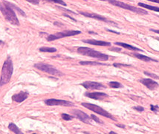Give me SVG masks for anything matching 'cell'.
Returning a JSON list of instances; mask_svg holds the SVG:
<instances>
[{
	"label": "cell",
	"mask_w": 159,
	"mask_h": 134,
	"mask_svg": "<svg viewBox=\"0 0 159 134\" xmlns=\"http://www.w3.org/2000/svg\"><path fill=\"white\" fill-rule=\"evenodd\" d=\"M0 11L5 19L8 21L10 23L14 25H19V19L16 16L14 8L10 5V2H5V1L0 2Z\"/></svg>",
	"instance_id": "obj_1"
},
{
	"label": "cell",
	"mask_w": 159,
	"mask_h": 134,
	"mask_svg": "<svg viewBox=\"0 0 159 134\" xmlns=\"http://www.w3.org/2000/svg\"><path fill=\"white\" fill-rule=\"evenodd\" d=\"M13 72H14L13 62L11 57L8 56L7 60L4 62L3 66H2V75L0 78V87H2L9 82L13 75Z\"/></svg>",
	"instance_id": "obj_2"
},
{
	"label": "cell",
	"mask_w": 159,
	"mask_h": 134,
	"mask_svg": "<svg viewBox=\"0 0 159 134\" xmlns=\"http://www.w3.org/2000/svg\"><path fill=\"white\" fill-rule=\"evenodd\" d=\"M77 52L82 55L89 56V57H94V58L99 59L100 60H109V55L106 54H103L100 52L92 49L88 47H79L77 49Z\"/></svg>",
	"instance_id": "obj_3"
},
{
	"label": "cell",
	"mask_w": 159,
	"mask_h": 134,
	"mask_svg": "<svg viewBox=\"0 0 159 134\" xmlns=\"http://www.w3.org/2000/svg\"><path fill=\"white\" fill-rule=\"evenodd\" d=\"M101 1H107L109 3H110L111 5H113L114 6H117V7H119V8H123V9L128 10V11L136 13V14H141V15L148 14V13H147V11H145V10L137 8V7L132 6V5H128V4H126V3H124V2H120V1H117V0H101Z\"/></svg>",
	"instance_id": "obj_4"
},
{
	"label": "cell",
	"mask_w": 159,
	"mask_h": 134,
	"mask_svg": "<svg viewBox=\"0 0 159 134\" xmlns=\"http://www.w3.org/2000/svg\"><path fill=\"white\" fill-rule=\"evenodd\" d=\"M81 105L83 106V107H86V109L89 110L91 111H93L95 113L99 114V115H102V116L103 117H106V118H110V119L113 120V121H116L115 117L113 116L112 114L109 113L107 112L106 110H105L103 109L102 107L96 105V104H91V103H82Z\"/></svg>",
	"instance_id": "obj_5"
},
{
	"label": "cell",
	"mask_w": 159,
	"mask_h": 134,
	"mask_svg": "<svg viewBox=\"0 0 159 134\" xmlns=\"http://www.w3.org/2000/svg\"><path fill=\"white\" fill-rule=\"evenodd\" d=\"M36 69L37 70H40V71L44 72H46L48 74L52 75H55V76H62L63 75V73L61 72L60 71H59L58 70H57L56 68H54L53 66L49 64H45V63H36L34 66Z\"/></svg>",
	"instance_id": "obj_6"
},
{
	"label": "cell",
	"mask_w": 159,
	"mask_h": 134,
	"mask_svg": "<svg viewBox=\"0 0 159 134\" xmlns=\"http://www.w3.org/2000/svg\"><path fill=\"white\" fill-rule=\"evenodd\" d=\"M81 34L80 31L77 30H66L61 32H57L54 34H51L47 37V40L48 41H54L56 39H61V38L75 36V35Z\"/></svg>",
	"instance_id": "obj_7"
},
{
	"label": "cell",
	"mask_w": 159,
	"mask_h": 134,
	"mask_svg": "<svg viewBox=\"0 0 159 134\" xmlns=\"http://www.w3.org/2000/svg\"><path fill=\"white\" fill-rule=\"evenodd\" d=\"M72 113L73 114L75 118H77V119H79L80 121H81L82 122L86 124H91V121H92V118L89 117L86 113H84L83 111L80 110H72Z\"/></svg>",
	"instance_id": "obj_8"
},
{
	"label": "cell",
	"mask_w": 159,
	"mask_h": 134,
	"mask_svg": "<svg viewBox=\"0 0 159 134\" xmlns=\"http://www.w3.org/2000/svg\"><path fill=\"white\" fill-rule=\"evenodd\" d=\"M79 13L81 15H83V16H86V17H89V18H92V19H97V20H100L102 21V22H107V23H112V24H114L115 26H117V25H116L115 22H114L112 20H109V19H108L107 18L104 17V16H100V15L97 14H95V13H89V12H83V11H79Z\"/></svg>",
	"instance_id": "obj_9"
},
{
	"label": "cell",
	"mask_w": 159,
	"mask_h": 134,
	"mask_svg": "<svg viewBox=\"0 0 159 134\" xmlns=\"http://www.w3.org/2000/svg\"><path fill=\"white\" fill-rule=\"evenodd\" d=\"M45 104L48 106H63V107H74V104L71 101L59 99L45 100Z\"/></svg>",
	"instance_id": "obj_10"
},
{
	"label": "cell",
	"mask_w": 159,
	"mask_h": 134,
	"mask_svg": "<svg viewBox=\"0 0 159 134\" xmlns=\"http://www.w3.org/2000/svg\"><path fill=\"white\" fill-rule=\"evenodd\" d=\"M81 85L86 90H100L106 88V86L102 84L101 83L95 82V81H86L82 83Z\"/></svg>",
	"instance_id": "obj_11"
},
{
	"label": "cell",
	"mask_w": 159,
	"mask_h": 134,
	"mask_svg": "<svg viewBox=\"0 0 159 134\" xmlns=\"http://www.w3.org/2000/svg\"><path fill=\"white\" fill-rule=\"evenodd\" d=\"M140 82L143 85L147 87V88L150 90H154L159 87V84H158L156 81H155V80H153V79H150V78L140 79Z\"/></svg>",
	"instance_id": "obj_12"
},
{
	"label": "cell",
	"mask_w": 159,
	"mask_h": 134,
	"mask_svg": "<svg viewBox=\"0 0 159 134\" xmlns=\"http://www.w3.org/2000/svg\"><path fill=\"white\" fill-rule=\"evenodd\" d=\"M86 97L95 100H103L107 98L108 95L101 92H85L84 94Z\"/></svg>",
	"instance_id": "obj_13"
},
{
	"label": "cell",
	"mask_w": 159,
	"mask_h": 134,
	"mask_svg": "<svg viewBox=\"0 0 159 134\" xmlns=\"http://www.w3.org/2000/svg\"><path fill=\"white\" fill-rule=\"evenodd\" d=\"M28 97V93L27 92L21 91L18 94H15L12 96V100L17 103H21L26 100Z\"/></svg>",
	"instance_id": "obj_14"
},
{
	"label": "cell",
	"mask_w": 159,
	"mask_h": 134,
	"mask_svg": "<svg viewBox=\"0 0 159 134\" xmlns=\"http://www.w3.org/2000/svg\"><path fill=\"white\" fill-rule=\"evenodd\" d=\"M83 42L85 43H88V44L98 46H110L111 45H112L109 42L102 41V40H96V39H85V40H83Z\"/></svg>",
	"instance_id": "obj_15"
},
{
	"label": "cell",
	"mask_w": 159,
	"mask_h": 134,
	"mask_svg": "<svg viewBox=\"0 0 159 134\" xmlns=\"http://www.w3.org/2000/svg\"><path fill=\"white\" fill-rule=\"evenodd\" d=\"M115 44L117 45V46H121V47H123V48H125V49H129V50L134 51V52H144L142 49H139V48H137V47H135V46H131V45H129V44H127V43H121V42H115Z\"/></svg>",
	"instance_id": "obj_16"
},
{
	"label": "cell",
	"mask_w": 159,
	"mask_h": 134,
	"mask_svg": "<svg viewBox=\"0 0 159 134\" xmlns=\"http://www.w3.org/2000/svg\"><path fill=\"white\" fill-rule=\"evenodd\" d=\"M28 2H31L32 4H34V5H38L39 3V1L41 0H26ZM44 1H47V2H54V3H57V4H59V5H62L63 6H66V3L65 2H63L62 0H44Z\"/></svg>",
	"instance_id": "obj_17"
},
{
	"label": "cell",
	"mask_w": 159,
	"mask_h": 134,
	"mask_svg": "<svg viewBox=\"0 0 159 134\" xmlns=\"http://www.w3.org/2000/svg\"><path fill=\"white\" fill-rule=\"evenodd\" d=\"M134 56L135 57H137L138 59H139V60H143V61H145V62L153 61V62H156V63H157V62H158L157 60H155V59L151 58V57H147V56L144 55V54H141L134 53Z\"/></svg>",
	"instance_id": "obj_18"
},
{
	"label": "cell",
	"mask_w": 159,
	"mask_h": 134,
	"mask_svg": "<svg viewBox=\"0 0 159 134\" xmlns=\"http://www.w3.org/2000/svg\"><path fill=\"white\" fill-rule=\"evenodd\" d=\"M80 64L82 66H108L107 64L95 61H80Z\"/></svg>",
	"instance_id": "obj_19"
},
{
	"label": "cell",
	"mask_w": 159,
	"mask_h": 134,
	"mask_svg": "<svg viewBox=\"0 0 159 134\" xmlns=\"http://www.w3.org/2000/svg\"><path fill=\"white\" fill-rule=\"evenodd\" d=\"M138 6L142 7V8H147V9L151 10V11H156V12H159V8L158 7H155V6H152V5H147V4L142 3V2H138Z\"/></svg>",
	"instance_id": "obj_20"
},
{
	"label": "cell",
	"mask_w": 159,
	"mask_h": 134,
	"mask_svg": "<svg viewBox=\"0 0 159 134\" xmlns=\"http://www.w3.org/2000/svg\"><path fill=\"white\" fill-rule=\"evenodd\" d=\"M8 129H9L11 131H12L13 133H14L22 134V132H21L20 129H19V128L14 123H11L9 125H8Z\"/></svg>",
	"instance_id": "obj_21"
},
{
	"label": "cell",
	"mask_w": 159,
	"mask_h": 134,
	"mask_svg": "<svg viewBox=\"0 0 159 134\" xmlns=\"http://www.w3.org/2000/svg\"><path fill=\"white\" fill-rule=\"evenodd\" d=\"M39 52H49V53H54L57 52V49L53 47H41L39 49Z\"/></svg>",
	"instance_id": "obj_22"
},
{
	"label": "cell",
	"mask_w": 159,
	"mask_h": 134,
	"mask_svg": "<svg viewBox=\"0 0 159 134\" xmlns=\"http://www.w3.org/2000/svg\"><path fill=\"white\" fill-rule=\"evenodd\" d=\"M109 87L114 89H118V88H122V87H123V85H122L120 83L117 82V81H111V82L109 84Z\"/></svg>",
	"instance_id": "obj_23"
},
{
	"label": "cell",
	"mask_w": 159,
	"mask_h": 134,
	"mask_svg": "<svg viewBox=\"0 0 159 134\" xmlns=\"http://www.w3.org/2000/svg\"><path fill=\"white\" fill-rule=\"evenodd\" d=\"M61 116H62V118L65 121H70V120H72L74 116H72V115H69L67 113H62L61 114Z\"/></svg>",
	"instance_id": "obj_24"
},
{
	"label": "cell",
	"mask_w": 159,
	"mask_h": 134,
	"mask_svg": "<svg viewBox=\"0 0 159 134\" xmlns=\"http://www.w3.org/2000/svg\"><path fill=\"white\" fill-rule=\"evenodd\" d=\"M144 75H146L147 76H149V77H153V78L154 79H159V76H158L157 75L155 74H153V73H150V72H144Z\"/></svg>",
	"instance_id": "obj_25"
},
{
	"label": "cell",
	"mask_w": 159,
	"mask_h": 134,
	"mask_svg": "<svg viewBox=\"0 0 159 134\" xmlns=\"http://www.w3.org/2000/svg\"><path fill=\"white\" fill-rule=\"evenodd\" d=\"M91 118H92V119L93 120V121H95V122H97V123H98V124H103V122H102V121H100V120L99 119V118H97V117L96 116V115H93V114H92V115H91Z\"/></svg>",
	"instance_id": "obj_26"
},
{
	"label": "cell",
	"mask_w": 159,
	"mask_h": 134,
	"mask_svg": "<svg viewBox=\"0 0 159 134\" xmlns=\"http://www.w3.org/2000/svg\"><path fill=\"white\" fill-rule=\"evenodd\" d=\"M150 110H151L152 111H153V112H157L158 110H159V107L158 106H154V105H150Z\"/></svg>",
	"instance_id": "obj_27"
},
{
	"label": "cell",
	"mask_w": 159,
	"mask_h": 134,
	"mask_svg": "<svg viewBox=\"0 0 159 134\" xmlns=\"http://www.w3.org/2000/svg\"><path fill=\"white\" fill-rule=\"evenodd\" d=\"M133 109L135 110L138 111V112H143L144 110V108L143 107H140V106H138V107H134Z\"/></svg>",
	"instance_id": "obj_28"
},
{
	"label": "cell",
	"mask_w": 159,
	"mask_h": 134,
	"mask_svg": "<svg viewBox=\"0 0 159 134\" xmlns=\"http://www.w3.org/2000/svg\"><path fill=\"white\" fill-rule=\"evenodd\" d=\"M113 66L115 67H121V66H130L131 65H128V64H122V63H114Z\"/></svg>",
	"instance_id": "obj_29"
},
{
	"label": "cell",
	"mask_w": 159,
	"mask_h": 134,
	"mask_svg": "<svg viewBox=\"0 0 159 134\" xmlns=\"http://www.w3.org/2000/svg\"><path fill=\"white\" fill-rule=\"evenodd\" d=\"M63 16H66V17H69V19H72V20H73V21H74V22H77V20L75 19H74V18H72V16H69V15H68V14H63Z\"/></svg>",
	"instance_id": "obj_30"
},
{
	"label": "cell",
	"mask_w": 159,
	"mask_h": 134,
	"mask_svg": "<svg viewBox=\"0 0 159 134\" xmlns=\"http://www.w3.org/2000/svg\"><path fill=\"white\" fill-rule=\"evenodd\" d=\"M149 2H155V3H158L159 4V0H147Z\"/></svg>",
	"instance_id": "obj_31"
},
{
	"label": "cell",
	"mask_w": 159,
	"mask_h": 134,
	"mask_svg": "<svg viewBox=\"0 0 159 134\" xmlns=\"http://www.w3.org/2000/svg\"><path fill=\"white\" fill-rule=\"evenodd\" d=\"M106 31H108V32H112V33H115V34H120V33H119V32H115V31H112V30H109V29H106Z\"/></svg>",
	"instance_id": "obj_32"
},
{
	"label": "cell",
	"mask_w": 159,
	"mask_h": 134,
	"mask_svg": "<svg viewBox=\"0 0 159 134\" xmlns=\"http://www.w3.org/2000/svg\"><path fill=\"white\" fill-rule=\"evenodd\" d=\"M110 50L115 51V52H120V51L121 50V49H120V48H118V49H110Z\"/></svg>",
	"instance_id": "obj_33"
},
{
	"label": "cell",
	"mask_w": 159,
	"mask_h": 134,
	"mask_svg": "<svg viewBox=\"0 0 159 134\" xmlns=\"http://www.w3.org/2000/svg\"><path fill=\"white\" fill-rule=\"evenodd\" d=\"M150 31L153 32H154V33H156V34H159V30H155V29H150Z\"/></svg>",
	"instance_id": "obj_34"
},
{
	"label": "cell",
	"mask_w": 159,
	"mask_h": 134,
	"mask_svg": "<svg viewBox=\"0 0 159 134\" xmlns=\"http://www.w3.org/2000/svg\"><path fill=\"white\" fill-rule=\"evenodd\" d=\"M116 126L120 128H125V125H116Z\"/></svg>",
	"instance_id": "obj_35"
},
{
	"label": "cell",
	"mask_w": 159,
	"mask_h": 134,
	"mask_svg": "<svg viewBox=\"0 0 159 134\" xmlns=\"http://www.w3.org/2000/svg\"><path fill=\"white\" fill-rule=\"evenodd\" d=\"M109 134H117L115 132H113V131H111V132L109 133Z\"/></svg>",
	"instance_id": "obj_36"
},
{
	"label": "cell",
	"mask_w": 159,
	"mask_h": 134,
	"mask_svg": "<svg viewBox=\"0 0 159 134\" xmlns=\"http://www.w3.org/2000/svg\"><path fill=\"white\" fill-rule=\"evenodd\" d=\"M2 45H4V42L2 41V40H0V46H2Z\"/></svg>",
	"instance_id": "obj_37"
},
{
	"label": "cell",
	"mask_w": 159,
	"mask_h": 134,
	"mask_svg": "<svg viewBox=\"0 0 159 134\" xmlns=\"http://www.w3.org/2000/svg\"><path fill=\"white\" fill-rule=\"evenodd\" d=\"M89 34H97V33H95V32H89Z\"/></svg>",
	"instance_id": "obj_38"
}]
</instances>
